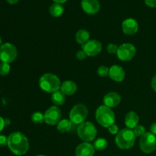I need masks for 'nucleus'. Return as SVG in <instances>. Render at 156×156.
<instances>
[{
	"label": "nucleus",
	"mask_w": 156,
	"mask_h": 156,
	"mask_svg": "<svg viewBox=\"0 0 156 156\" xmlns=\"http://www.w3.org/2000/svg\"><path fill=\"white\" fill-rule=\"evenodd\" d=\"M18 56V51L15 45L10 43H5L0 47V60L2 62L11 63Z\"/></svg>",
	"instance_id": "nucleus-7"
},
{
	"label": "nucleus",
	"mask_w": 156,
	"mask_h": 156,
	"mask_svg": "<svg viewBox=\"0 0 156 156\" xmlns=\"http://www.w3.org/2000/svg\"><path fill=\"white\" fill-rule=\"evenodd\" d=\"M140 147L144 153L153 152L156 149V136L151 132L146 133L140 137Z\"/></svg>",
	"instance_id": "nucleus-8"
},
{
	"label": "nucleus",
	"mask_w": 156,
	"mask_h": 156,
	"mask_svg": "<svg viewBox=\"0 0 156 156\" xmlns=\"http://www.w3.org/2000/svg\"><path fill=\"white\" fill-rule=\"evenodd\" d=\"M151 87H152V90L156 92V74L153 76L151 81Z\"/></svg>",
	"instance_id": "nucleus-33"
},
{
	"label": "nucleus",
	"mask_w": 156,
	"mask_h": 156,
	"mask_svg": "<svg viewBox=\"0 0 156 156\" xmlns=\"http://www.w3.org/2000/svg\"><path fill=\"white\" fill-rule=\"evenodd\" d=\"M61 84L59 77L53 73H45L39 79L40 88L47 93L53 94L60 90Z\"/></svg>",
	"instance_id": "nucleus-2"
},
{
	"label": "nucleus",
	"mask_w": 156,
	"mask_h": 156,
	"mask_svg": "<svg viewBox=\"0 0 156 156\" xmlns=\"http://www.w3.org/2000/svg\"><path fill=\"white\" fill-rule=\"evenodd\" d=\"M82 48L87 56H95L101 52L102 44L97 40H89L82 46Z\"/></svg>",
	"instance_id": "nucleus-11"
},
{
	"label": "nucleus",
	"mask_w": 156,
	"mask_h": 156,
	"mask_svg": "<svg viewBox=\"0 0 156 156\" xmlns=\"http://www.w3.org/2000/svg\"><path fill=\"white\" fill-rule=\"evenodd\" d=\"M52 102L56 106H61L63 105L66 101V95L60 91H55L52 94L51 96Z\"/></svg>",
	"instance_id": "nucleus-21"
},
{
	"label": "nucleus",
	"mask_w": 156,
	"mask_h": 156,
	"mask_svg": "<svg viewBox=\"0 0 156 156\" xmlns=\"http://www.w3.org/2000/svg\"><path fill=\"white\" fill-rule=\"evenodd\" d=\"M90 34L88 30H85V29H81V30H78L76 32V42L81 45H84L85 43L88 42L89 41Z\"/></svg>",
	"instance_id": "nucleus-19"
},
{
	"label": "nucleus",
	"mask_w": 156,
	"mask_h": 156,
	"mask_svg": "<svg viewBox=\"0 0 156 156\" xmlns=\"http://www.w3.org/2000/svg\"><path fill=\"white\" fill-rule=\"evenodd\" d=\"M5 126V119H3L2 117H0V133L2 131V129H4Z\"/></svg>",
	"instance_id": "nucleus-35"
},
{
	"label": "nucleus",
	"mask_w": 156,
	"mask_h": 156,
	"mask_svg": "<svg viewBox=\"0 0 156 156\" xmlns=\"http://www.w3.org/2000/svg\"><path fill=\"white\" fill-rule=\"evenodd\" d=\"M136 50L133 44L129 43H125L118 47L117 57L122 61H129L135 56Z\"/></svg>",
	"instance_id": "nucleus-9"
},
{
	"label": "nucleus",
	"mask_w": 156,
	"mask_h": 156,
	"mask_svg": "<svg viewBox=\"0 0 156 156\" xmlns=\"http://www.w3.org/2000/svg\"><path fill=\"white\" fill-rule=\"evenodd\" d=\"M133 130L134 134H135V136L136 137H141L142 136H143L146 133V128L143 126H142V125H138Z\"/></svg>",
	"instance_id": "nucleus-27"
},
{
	"label": "nucleus",
	"mask_w": 156,
	"mask_h": 156,
	"mask_svg": "<svg viewBox=\"0 0 156 156\" xmlns=\"http://www.w3.org/2000/svg\"><path fill=\"white\" fill-rule=\"evenodd\" d=\"M72 126H73V123L71 122V120L63 119L57 123V129L59 132L64 133L70 131V129H72Z\"/></svg>",
	"instance_id": "nucleus-22"
},
{
	"label": "nucleus",
	"mask_w": 156,
	"mask_h": 156,
	"mask_svg": "<svg viewBox=\"0 0 156 156\" xmlns=\"http://www.w3.org/2000/svg\"><path fill=\"white\" fill-rule=\"evenodd\" d=\"M95 119L103 127L108 128L115 122V114L113 110L105 105L99 107L95 112Z\"/></svg>",
	"instance_id": "nucleus-4"
},
{
	"label": "nucleus",
	"mask_w": 156,
	"mask_h": 156,
	"mask_svg": "<svg viewBox=\"0 0 156 156\" xmlns=\"http://www.w3.org/2000/svg\"><path fill=\"white\" fill-rule=\"evenodd\" d=\"M2 45V38L0 37V47H1Z\"/></svg>",
	"instance_id": "nucleus-39"
},
{
	"label": "nucleus",
	"mask_w": 156,
	"mask_h": 156,
	"mask_svg": "<svg viewBox=\"0 0 156 156\" xmlns=\"http://www.w3.org/2000/svg\"><path fill=\"white\" fill-rule=\"evenodd\" d=\"M110 69L108 67L105 66H101L98 69V74L101 77H107L109 76Z\"/></svg>",
	"instance_id": "nucleus-26"
},
{
	"label": "nucleus",
	"mask_w": 156,
	"mask_h": 156,
	"mask_svg": "<svg viewBox=\"0 0 156 156\" xmlns=\"http://www.w3.org/2000/svg\"><path fill=\"white\" fill-rule=\"evenodd\" d=\"M109 76L113 81L120 82L125 79V71L120 66L114 65L110 68Z\"/></svg>",
	"instance_id": "nucleus-16"
},
{
	"label": "nucleus",
	"mask_w": 156,
	"mask_h": 156,
	"mask_svg": "<svg viewBox=\"0 0 156 156\" xmlns=\"http://www.w3.org/2000/svg\"><path fill=\"white\" fill-rule=\"evenodd\" d=\"M7 146L12 153L21 156L27 153L28 151L29 141L22 133L14 132L8 137Z\"/></svg>",
	"instance_id": "nucleus-1"
},
{
	"label": "nucleus",
	"mask_w": 156,
	"mask_h": 156,
	"mask_svg": "<svg viewBox=\"0 0 156 156\" xmlns=\"http://www.w3.org/2000/svg\"><path fill=\"white\" fill-rule=\"evenodd\" d=\"M0 61H1V60H0Z\"/></svg>",
	"instance_id": "nucleus-41"
},
{
	"label": "nucleus",
	"mask_w": 156,
	"mask_h": 156,
	"mask_svg": "<svg viewBox=\"0 0 156 156\" xmlns=\"http://www.w3.org/2000/svg\"><path fill=\"white\" fill-rule=\"evenodd\" d=\"M94 146L90 143L83 142L79 144L76 149V156H94Z\"/></svg>",
	"instance_id": "nucleus-15"
},
{
	"label": "nucleus",
	"mask_w": 156,
	"mask_h": 156,
	"mask_svg": "<svg viewBox=\"0 0 156 156\" xmlns=\"http://www.w3.org/2000/svg\"><path fill=\"white\" fill-rule=\"evenodd\" d=\"M108 131L111 135H117L119 133V127L117 125L113 124L108 127Z\"/></svg>",
	"instance_id": "nucleus-29"
},
{
	"label": "nucleus",
	"mask_w": 156,
	"mask_h": 156,
	"mask_svg": "<svg viewBox=\"0 0 156 156\" xmlns=\"http://www.w3.org/2000/svg\"><path fill=\"white\" fill-rule=\"evenodd\" d=\"M55 3H59V4H63V3L66 2L67 0H53Z\"/></svg>",
	"instance_id": "nucleus-37"
},
{
	"label": "nucleus",
	"mask_w": 156,
	"mask_h": 156,
	"mask_svg": "<svg viewBox=\"0 0 156 156\" xmlns=\"http://www.w3.org/2000/svg\"><path fill=\"white\" fill-rule=\"evenodd\" d=\"M82 9L88 15H94L100 10V3L98 0H82Z\"/></svg>",
	"instance_id": "nucleus-12"
},
{
	"label": "nucleus",
	"mask_w": 156,
	"mask_h": 156,
	"mask_svg": "<svg viewBox=\"0 0 156 156\" xmlns=\"http://www.w3.org/2000/svg\"><path fill=\"white\" fill-rule=\"evenodd\" d=\"M94 148L97 151H103L107 149L108 146V143L105 138H98L94 141Z\"/></svg>",
	"instance_id": "nucleus-23"
},
{
	"label": "nucleus",
	"mask_w": 156,
	"mask_h": 156,
	"mask_svg": "<svg viewBox=\"0 0 156 156\" xmlns=\"http://www.w3.org/2000/svg\"><path fill=\"white\" fill-rule=\"evenodd\" d=\"M136 136L133 129L129 128H124L119 131L116 135L115 143L117 147L120 149L126 150L132 148L136 142Z\"/></svg>",
	"instance_id": "nucleus-3"
},
{
	"label": "nucleus",
	"mask_w": 156,
	"mask_h": 156,
	"mask_svg": "<svg viewBox=\"0 0 156 156\" xmlns=\"http://www.w3.org/2000/svg\"><path fill=\"white\" fill-rule=\"evenodd\" d=\"M62 112L57 106H52L44 113V122L47 124L53 126L61 120Z\"/></svg>",
	"instance_id": "nucleus-10"
},
{
	"label": "nucleus",
	"mask_w": 156,
	"mask_h": 156,
	"mask_svg": "<svg viewBox=\"0 0 156 156\" xmlns=\"http://www.w3.org/2000/svg\"><path fill=\"white\" fill-rule=\"evenodd\" d=\"M97 133V129L94 123L88 121H85L79 124L77 129V134L79 137L82 141L86 143H90L95 140Z\"/></svg>",
	"instance_id": "nucleus-5"
},
{
	"label": "nucleus",
	"mask_w": 156,
	"mask_h": 156,
	"mask_svg": "<svg viewBox=\"0 0 156 156\" xmlns=\"http://www.w3.org/2000/svg\"><path fill=\"white\" fill-rule=\"evenodd\" d=\"M150 131L152 133L156 136V122H154L150 126Z\"/></svg>",
	"instance_id": "nucleus-34"
},
{
	"label": "nucleus",
	"mask_w": 156,
	"mask_h": 156,
	"mask_svg": "<svg viewBox=\"0 0 156 156\" xmlns=\"http://www.w3.org/2000/svg\"><path fill=\"white\" fill-rule=\"evenodd\" d=\"M49 12L54 18H59L63 14L64 7L62 5V4L54 2L49 8Z\"/></svg>",
	"instance_id": "nucleus-20"
},
{
	"label": "nucleus",
	"mask_w": 156,
	"mask_h": 156,
	"mask_svg": "<svg viewBox=\"0 0 156 156\" xmlns=\"http://www.w3.org/2000/svg\"><path fill=\"white\" fill-rule=\"evenodd\" d=\"M8 144V137L4 135H0V147L7 146Z\"/></svg>",
	"instance_id": "nucleus-31"
},
{
	"label": "nucleus",
	"mask_w": 156,
	"mask_h": 156,
	"mask_svg": "<svg viewBox=\"0 0 156 156\" xmlns=\"http://www.w3.org/2000/svg\"><path fill=\"white\" fill-rule=\"evenodd\" d=\"M11 69L10 65L9 63H6V62H2L0 63V76H7L9 73Z\"/></svg>",
	"instance_id": "nucleus-25"
},
{
	"label": "nucleus",
	"mask_w": 156,
	"mask_h": 156,
	"mask_svg": "<svg viewBox=\"0 0 156 156\" xmlns=\"http://www.w3.org/2000/svg\"><path fill=\"white\" fill-rule=\"evenodd\" d=\"M86 57H87V55L85 54V52H84L82 50H79V51H78L77 53H76V58H77L80 61L84 60Z\"/></svg>",
	"instance_id": "nucleus-30"
},
{
	"label": "nucleus",
	"mask_w": 156,
	"mask_h": 156,
	"mask_svg": "<svg viewBox=\"0 0 156 156\" xmlns=\"http://www.w3.org/2000/svg\"><path fill=\"white\" fill-rule=\"evenodd\" d=\"M31 120L35 124H41L44 122V114L37 111L31 115Z\"/></svg>",
	"instance_id": "nucleus-24"
},
{
	"label": "nucleus",
	"mask_w": 156,
	"mask_h": 156,
	"mask_svg": "<svg viewBox=\"0 0 156 156\" xmlns=\"http://www.w3.org/2000/svg\"><path fill=\"white\" fill-rule=\"evenodd\" d=\"M6 1H7V2L9 3V4L13 5V4H16V3H18L19 0H6Z\"/></svg>",
	"instance_id": "nucleus-36"
},
{
	"label": "nucleus",
	"mask_w": 156,
	"mask_h": 156,
	"mask_svg": "<svg viewBox=\"0 0 156 156\" xmlns=\"http://www.w3.org/2000/svg\"><path fill=\"white\" fill-rule=\"evenodd\" d=\"M122 29L125 34L133 35L138 31L139 24L133 18H127L123 21L122 24Z\"/></svg>",
	"instance_id": "nucleus-13"
},
{
	"label": "nucleus",
	"mask_w": 156,
	"mask_h": 156,
	"mask_svg": "<svg viewBox=\"0 0 156 156\" xmlns=\"http://www.w3.org/2000/svg\"><path fill=\"white\" fill-rule=\"evenodd\" d=\"M10 120L9 119H5V126H8V125L10 124Z\"/></svg>",
	"instance_id": "nucleus-38"
},
{
	"label": "nucleus",
	"mask_w": 156,
	"mask_h": 156,
	"mask_svg": "<svg viewBox=\"0 0 156 156\" xmlns=\"http://www.w3.org/2000/svg\"><path fill=\"white\" fill-rule=\"evenodd\" d=\"M88 117V108L83 104L76 105L69 113V120L74 124H81Z\"/></svg>",
	"instance_id": "nucleus-6"
},
{
	"label": "nucleus",
	"mask_w": 156,
	"mask_h": 156,
	"mask_svg": "<svg viewBox=\"0 0 156 156\" xmlns=\"http://www.w3.org/2000/svg\"><path fill=\"white\" fill-rule=\"evenodd\" d=\"M118 47L116 44H109L107 46V51L110 53V54H117V50H118Z\"/></svg>",
	"instance_id": "nucleus-28"
},
{
	"label": "nucleus",
	"mask_w": 156,
	"mask_h": 156,
	"mask_svg": "<svg viewBox=\"0 0 156 156\" xmlns=\"http://www.w3.org/2000/svg\"><path fill=\"white\" fill-rule=\"evenodd\" d=\"M37 156H46V155H37Z\"/></svg>",
	"instance_id": "nucleus-40"
},
{
	"label": "nucleus",
	"mask_w": 156,
	"mask_h": 156,
	"mask_svg": "<svg viewBox=\"0 0 156 156\" xmlns=\"http://www.w3.org/2000/svg\"><path fill=\"white\" fill-rule=\"evenodd\" d=\"M124 121L126 127L129 128V129H133L136 126H138L139 122H140V117H139L138 114L136 112L129 111L125 116Z\"/></svg>",
	"instance_id": "nucleus-17"
},
{
	"label": "nucleus",
	"mask_w": 156,
	"mask_h": 156,
	"mask_svg": "<svg viewBox=\"0 0 156 156\" xmlns=\"http://www.w3.org/2000/svg\"><path fill=\"white\" fill-rule=\"evenodd\" d=\"M60 91L65 95H73L77 91V85L73 81H65L61 84Z\"/></svg>",
	"instance_id": "nucleus-18"
},
{
	"label": "nucleus",
	"mask_w": 156,
	"mask_h": 156,
	"mask_svg": "<svg viewBox=\"0 0 156 156\" xmlns=\"http://www.w3.org/2000/svg\"><path fill=\"white\" fill-rule=\"evenodd\" d=\"M104 105L110 108H115L118 106L121 102V97L120 94L114 91L108 93L104 97L103 99Z\"/></svg>",
	"instance_id": "nucleus-14"
},
{
	"label": "nucleus",
	"mask_w": 156,
	"mask_h": 156,
	"mask_svg": "<svg viewBox=\"0 0 156 156\" xmlns=\"http://www.w3.org/2000/svg\"><path fill=\"white\" fill-rule=\"evenodd\" d=\"M145 2L149 7L156 8V0H145Z\"/></svg>",
	"instance_id": "nucleus-32"
}]
</instances>
